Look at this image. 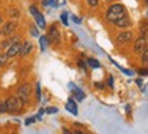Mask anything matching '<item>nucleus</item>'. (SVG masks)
I'll list each match as a JSON object with an SVG mask.
<instances>
[{"label":"nucleus","mask_w":148,"mask_h":134,"mask_svg":"<svg viewBox=\"0 0 148 134\" xmlns=\"http://www.w3.org/2000/svg\"><path fill=\"white\" fill-rule=\"evenodd\" d=\"M64 4V0H55V3H53V5H62Z\"/></svg>","instance_id":"25"},{"label":"nucleus","mask_w":148,"mask_h":134,"mask_svg":"<svg viewBox=\"0 0 148 134\" xmlns=\"http://www.w3.org/2000/svg\"><path fill=\"white\" fill-rule=\"evenodd\" d=\"M19 49H21V44L18 43H14V44H11L10 45V48L7 49V52H5V55L8 56V58H14L18 52H19Z\"/></svg>","instance_id":"7"},{"label":"nucleus","mask_w":148,"mask_h":134,"mask_svg":"<svg viewBox=\"0 0 148 134\" xmlns=\"http://www.w3.org/2000/svg\"><path fill=\"white\" fill-rule=\"evenodd\" d=\"M48 43H51V44H59L60 43V34H59V30L56 29L55 26H51L49 27V33H48Z\"/></svg>","instance_id":"4"},{"label":"nucleus","mask_w":148,"mask_h":134,"mask_svg":"<svg viewBox=\"0 0 148 134\" xmlns=\"http://www.w3.org/2000/svg\"><path fill=\"white\" fill-rule=\"evenodd\" d=\"M132 37H133L132 32H123V33H121V34L116 37V43L125 44V43H127V41H130Z\"/></svg>","instance_id":"8"},{"label":"nucleus","mask_w":148,"mask_h":134,"mask_svg":"<svg viewBox=\"0 0 148 134\" xmlns=\"http://www.w3.org/2000/svg\"><path fill=\"white\" fill-rule=\"evenodd\" d=\"M10 14H11V15H18V11H16V10H12V11H10Z\"/></svg>","instance_id":"32"},{"label":"nucleus","mask_w":148,"mask_h":134,"mask_svg":"<svg viewBox=\"0 0 148 134\" xmlns=\"http://www.w3.org/2000/svg\"><path fill=\"white\" fill-rule=\"evenodd\" d=\"M88 3H89L90 7H97V4H99V0H88Z\"/></svg>","instance_id":"20"},{"label":"nucleus","mask_w":148,"mask_h":134,"mask_svg":"<svg viewBox=\"0 0 148 134\" xmlns=\"http://www.w3.org/2000/svg\"><path fill=\"white\" fill-rule=\"evenodd\" d=\"M88 65H89L92 69H97V67H100L99 60H96V59H88Z\"/></svg>","instance_id":"15"},{"label":"nucleus","mask_w":148,"mask_h":134,"mask_svg":"<svg viewBox=\"0 0 148 134\" xmlns=\"http://www.w3.org/2000/svg\"><path fill=\"white\" fill-rule=\"evenodd\" d=\"M55 0H42V5H53Z\"/></svg>","instance_id":"21"},{"label":"nucleus","mask_w":148,"mask_h":134,"mask_svg":"<svg viewBox=\"0 0 148 134\" xmlns=\"http://www.w3.org/2000/svg\"><path fill=\"white\" fill-rule=\"evenodd\" d=\"M30 33H32V36L33 37H38V32H37V29L34 26L30 27Z\"/></svg>","instance_id":"19"},{"label":"nucleus","mask_w":148,"mask_h":134,"mask_svg":"<svg viewBox=\"0 0 148 134\" xmlns=\"http://www.w3.org/2000/svg\"><path fill=\"white\" fill-rule=\"evenodd\" d=\"M0 22H1V16H0Z\"/></svg>","instance_id":"35"},{"label":"nucleus","mask_w":148,"mask_h":134,"mask_svg":"<svg viewBox=\"0 0 148 134\" xmlns=\"http://www.w3.org/2000/svg\"><path fill=\"white\" fill-rule=\"evenodd\" d=\"M16 29V22H10V23H7L4 27H3V34H5V36H8V34H11V33H14Z\"/></svg>","instance_id":"11"},{"label":"nucleus","mask_w":148,"mask_h":134,"mask_svg":"<svg viewBox=\"0 0 148 134\" xmlns=\"http://www.w3.org/2000/svg\"><path fill=\"white\" fill-rule=\"evenodd\" d=\"M126 15V12H125V7L122 4H112L108 8L107 11V15H106V19L108 22H115L118 18H121V16Z\"/></svg>","instance_id":"1"},{"label":"nucleus","mask_w":148,"mask_h":134,"mask_svg":"<svg viewBox=\"0 0 148 134\" xmlns=\"http://www.w3.org/2000/svg\"><path fill=\"white\" fill-rule=\"evenodd\" d=\"M36 90H37V97L40 99V97H41V92H40V85H38V84H37V86H36Z\"/></svg>","instance_id":"26"},{"label":"nucleus","mask_w":148,"mask_h":134,"mask_svg":"<svg viewBox=\"0 0 148 134\" xmlns=\"http://www.w3.org/2000/svg\"><path fill=\"white\" fill-rule=\"evenodd\" d=\"M47 112L48 114H56V112H58V108H52V107H51V108H48V110H47Z\"/></svg>","instance_id":"23"},{"label":"nucleus","mask_w":148,"mask_h":134,"mask_svg":"<svg viewBox=\"0 0 148 134\" xmlns=\"http://www.w3.org/2000/svg\"><path fill=\"white\" fill-rule=\"evenodd\" d=\"M32 49H33L32 41H25V44H23V45H21L19 52H21L22 56H26V55H29L30 52H32Z\"/></svg>","instance_id":"10"},{"label":"nucleus","mask_w":148,"mask_h":134,"mask_svg":"<svg viewBox=\"0 0 148 134\" xmlns=\"http://www.w3.org/2000/svg\"><path fill=\"white\" fill-rule=\"evenodd\" d=\"M73 21L75 22V23H81V19H79V18H77V16H73Z\"/></svg>","instance_id":"30"},{"label":"nucleus","mask_w":148,"mask_h":134,"mask_svg":"<svg viewBox=\"0 0 148 134\" xmlns=\"http://www.w3.org/2000/svg\"><path fill=\"white\" fill-rule=\"evenodd\" d=\"M18 99H19L22 103L29 101V99H30V85H29V84H25V85H22L21 88L18 89Z\"/></svg>","instance_id":"3"},{"label":"nucleus","mask_w":148,"mask_h":134,"mask_svg":"<svg viewBox=\"0 0 148 134\" xmlns=\"http://www.w3.org/2000/svg\"><path fill=\"white\" fill-rule=\"evenodd\" d=\"M70 89L73 90V93L77 96V99L78 100H84V97H85V95H84V92L81 90L79 88H77V86H74L73 84H70Z\"/></svg>","instance_id":"13"},{"label":"nucleus","mask_w":148,"mask_h":134,"mask_svg":"<svg viewBox=\"0 0 148 134\" xmlns=\"http://www.w3.org/2000/svg\"><path fill=\"white\" fill-rule=\"evenodd\" d=\"M112 82H114V80H112V77H110V81H108V86H110V88H114Z\"/></svg>","instance_id":"29"},{"label":"nucleus","mask_w":148,"mask_h":134,"mask_svg":"<svg viewBox=\"0 0 148 134\" xmlns=\"http://www.w3.org/2000/svg\"><path fill=\"white\" fill-rule=\"evenodd\" d=\"M7 59H8V56H7V55H1V54H0V65H5Z\"/></svg>","instance_id":"17"},{"label":"nucleus","mask_w":148,"mask_h":134,"mask_svg":"<svg viewBox=\"0 0 148 134\" xmlns=\"http://www.w3.org/2000/svg\"><path fill=\"white\" fill-rule=\"evenodd\" d=\"M0 33H1V32H0Z\"/></svg>","instance_id":"36"},{"label":"nucleus","mask_w":148,"mask_h":134,"mask_svg":"<svg viewBox=\"0 0 148 134\" xmlns=\"http://www.w3.org/2000/svg\"><path fill=\"white\" fill-rule=\"evenodd\" d=\"M143 34H147V23L143 25Z\"/></svg>","instance_id":"31"},{"label":"nucleus","mask_w":148,"mask_h":134,"mask_svg":"<svg viewBox=\"0 0 148 134\" xmlns=\"http://www.w3.org/2000/svg\"><path fill=\"white\" fill-rule=\"evenodd\" d=\"M143 63L145 66H147V63H148V54H147V49L143 52Z\"/></svg>","instance_id":"18"},{"label":"nucleus","mask_w":148,"mask_h":134,"mask_svg":"<svg viewBox=\"0 0 148 134\" xmlns=\"http://www.w3.org/2000/svg\"><path fill=\"white\" fill-rule=\"evenodd\" d=\"M95 86H96V88H101V84H100V82H96Z\"/></svg>","instance_id":"34"},{"label":"nucleus","mask_w":148,"mask_h":134,"mask_svg":"<svg viewBox=\"0 0 148 134\" xmlns=\"http://www.w3.org/2000/svg\"><path fill=\"white\" fill-rule=\"evenodd\" d=\"M148 74L147 70H140V75H143V77H145V75Z\"/></svg>","instance_id":"28"},{"label":"nucleus","mask_w":148,"mask_h":134,"mask_svg":"<svg viewBox=\"0 0 148 134\" xmlns=\"http://www.w3.org/2000/svg\"><path fill=\"white\" fill-rule=\"evenodd\" d=\"M36 119L34 118H29V119H26V122H25V124H30V123H33Z\"/></svg>","instance_id":"27"},{"label":"nucleus","mask_w":148,"mask_h":134,"mask_svg":"<svg viewBox=\"0 0 148 134\" xmlns=\"http://www.w3.org/2000/svg\"><path fill=\"white\" fill-rule=\"evenodd\" d=\"M119 70H121V71H123V73H125L126 75H132V74H133L130 70H126V69H123V67H119Z\"/></svg>","instance_id":"22"},{"label":"nucleus","mask_w":148,"mask_h":134,"mask_svg":"<svg viewBox=\"0 0 148 134\" xmlns=\"http://www.w3.org/2000/svg\"><path fill=\"white\" fill-rule=\"evenodd\" d=\"M66 108H67V111H70V112L73 114V115H77V114H78L77 104H75V101H74V100H71V99H70L69 101H67V104H66Z\"/></svg>","instance_id":"12"},{"label":"nucleus","mask_w":148,"mask_h":134,"mask_svg":"<svg viewBox=\"0 0 148 134\" xmlns=\"http://www.w3.org/2000/svg\"><path fill=\"white\" fill-rule=\"evenodd\" d=\"M47 45H48V40L45 36H41L40 37V48H41V51L44 52L45 49H47Z\"/></svg>","instance_id":"14"},{"label":"nucleus","mask_w":148,"mask_h":134,"mask_svg":"<svg viewBox=\"0 0 148 134\" xmlns=\"http://www.w3.org/2000/svg\"><path fill=\"white\" fill-rule=\"evenodd\" d=\"M115 26H119V27H127V26H130V19L127 18L126 15H123L121 16V18H118L115 22H112Z\"/></svg>","instance_id":"9"},{"label":"nucleus","mask_w":148,"mask_h":134,"mask_svg":"<svg viewBox=\"0 0 148 134\" xmlns=\"http://www.w3.org/2000/svg\"><path fill=\"white\" fill-rule=\"evenodd\" d=\"M3 112H5V105H4V103L0 101V114H3Z\"/></svg>","instance_id":"24"},{"label":"nucleus","mask_w":148,"mask_h":134,"mask_svg":"<svg viewBox=\"0 0 148 134\" xmlns=\"http://www.w3.org/2000/svg\"><path fill=\"white\" fill-rule=\"evenodd\" d=\"M4 105H5V112L16 114V112H19V110H21L22 101L18 97H10V99H7Z\"/></svg>","instance_id":"2"},{"label":"nucleus","mask_w":148,"mask_h":134,"mask_svg":"<svg viewBox=\"0 0 148 134\" xmlns=\"http://www.w3.org/2000/svg\"><path fill=\"white\" fill-rule=\"evenodd\" d=\"M145 49H147V40H145V37L137 38V41L134 44V52L136 54H143Z\"/></svg>","instance_id":"6"},{"label":"nucleus","mask_w":148,"mask_h":134,"mask_svg":"<svg viewBox=\"0 0 148 134\" xmlns=\"http://www.w3.org/2000/svg\"><path fill=\"white\" fill-rule=\"evenodd\" d=\"M136 82H137V85H140V88H141V85H143V82H141V80H137Z\"/></svg>","instance_id":"33"},{"label":"nucleus","mask_w":148,"mask_h":134,"mask_svg":"<svg viewBox=\"0 0 148 134\" xmlns=\"http://www.w3.org/2000/svg\"><path fill=\"white\" fill-rule=\"evenodd\" d=\"M30 12H32V15L36 18L37 25L44 29V27H45V19H44V16H42L41 12H38V10H37L34 5H32V7H30Z\"/></svg>","instance_id":"5"},{"label":"nucleus","mask_w":148,"mask_h":134,"mask_svg":"<svg viewBox=\"0 0 148 134\" xmlns=\"http://www.w3.org/2000/svg\"><path fill=\"white\" fill-rule=\"evenodd\" d=\"M60 19H62V23H63L64 26H67V25H69V21H67V14H66V12H63V14L60 15Z\"/></svg>","instance_id":"16"}]
</instances>
